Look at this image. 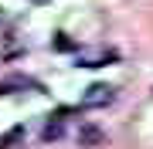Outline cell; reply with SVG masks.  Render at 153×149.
I'll return each mask as SVG.
<instances>
[{
    "instance_id": "3",
    "label": "cell",
    "mask_w": 153,
    "mask_h": 149,
    "mask_svg": "<svg viewBox=\"0 0 153 149\" xmlns=\"http://www.w3.org/2000/svg\"><path fill=\"white\" fill-rule=\"evenodd\" d=\"M21 136H24V129H10L7 136H0V149H10V146H14Z\"/></svg>"
},
{
    "instance_id": "1",
    "label": "cell",
    "mask_w": 153,
    "mask_h": 149,
    "mask_svg": "<svg viewBox=\"0 0 153 149\" xmlns=\"http://www.w3.org/2000/svg\"><path fill=\"white\" fill-rule=\"evenodd\" d=\"M112 102V88L109 85H92L82 95V109H95V105H109Z\"/></svg>"
},
{
    "instance_id": "2",
    "label": "cell",
    "mask_w": 153,
    "mask_h": 149,
    "mask_svg": "<svg viewBox=\"0 0 153 149\" xmlns=\"http://www.w3.org/2000/svg\"><path fill=\"white\" fill-rule=\"evenodd\" d=\"M102 129H95V126H82L78 129V142L82 146H102Z\"/></svg>"
}]
</instances>
